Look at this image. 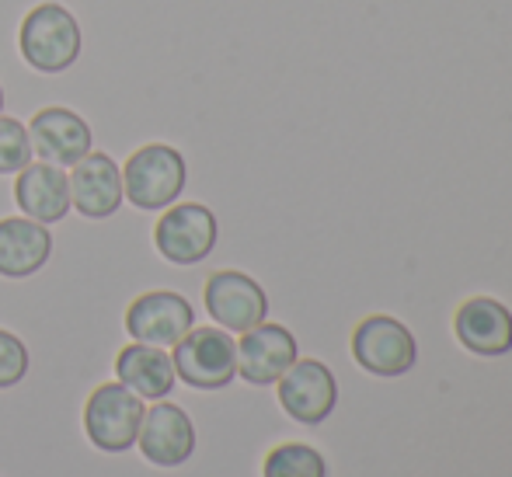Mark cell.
Listing matches in <instances>:
<instances>
[{
	"label": "cell",
	"mask_w": 512,
	"mask_h": 477,
	"mask_svg": "<svg viewBox=\"0 0 512 477\" xmlns=\"http://www.w3.org/2000/svg\"><path fill=\"white\" fill-rule=\"evenodd\" d=\"M206 310L223 331H251L255 324L265 321L269 300L265 289L244 272H213L206 283Z\"/></svg>",
	"instance_id": "9c48e42d"
},
{
	"label": "cell",
	"mask_w": 512,
	"mask_h": 477,
	"mask_svg": "<svg viewBox=\"0 0 512 477\" xmlns=\"http://www.w3.org/2000/svg\"><path fill=\"white\" fill-rule=\"evenodd\" d=\"M18 209L35 223H60L70 213V182L60 164H25L14 182Z\"/></svg>",
	"instance_id": "5bb4252c"
},
{
	"label": "cell",
	"mask_w": 512,
	"mask_h": 477,
	"mask_svg": "<svg viewBox=\"0 0 512 477\" xmlns=\"http://www.w3.org/2000/svg\"><path fill=\"white\" fill-rule=\"evenodd\" d=\"M25 164H32L28 126L11 115H0V175H18Z\"/></svg>",
	"instance_id": "d6986e66"
},
{
	"label": "cell",
	"mask_w": 512,
	"mask_h": 477,
	"mask_svg": "<svg viewBox=\"0 0 512 477\" xmlns=\"http://www.w3.org/2000/svg\"><path fill=\"white\" fill-rule=\"evenodd\" d=\"M175 377L196 390H220L237 377V342L223 328H192L175 345Z\"/></svg>",
	"instance_id": "277c9868"
},
{
	"label": "cell",
	"mask_w": 512,
	"mask_h": 477,
	"mask_svg": "<svg viewBox=\"0 0 512 477\" xmlns=\"http://www.w3.org/2000/svg\"><path fill=\"white\" fill-rule=\"evenodd\" d=\"M32 150L39 161L60 164V168H74L84 154H91V126L77 112L60 105H49L32 115Z\"/></svg>",
	"instance_id": "7c38bea8"
},
{
	"label": "cell",
	"mask_w": 512,
	"mask_h": 477,
	"mask_svg": "<svg viewBox=\"0 0 512 477\" xmlns=\"http://www.w3.org/2000/svg\"><path fill=\"white\" fill-rule=\"evenodd\" d=\"M70 182V206L88 220H105L122 206V168L108 154H84L67 175Z\"/></svg>",
	"instance_id": "4fadbf2b"
},
{
	"label": "cell",
	"mask_w": 512,
	"mask_h": 477,
	"mask_svg": "<svg viewBox=\"0 0 512 477\" xmlns=\"http://www.w3.org/2000/svg\"><path fill=\"white\" fill-rule=\"evenodd\" d=\"M262 474L265 477H328V467H324V457L314 446L283 443L265 457Z\"/></svg>",
	"instance_id": "ac0fdd59"
},
{
	"label": "cell",
	"mask_w": 512,
	"mask_h": 477,
	"mask_svg": "<svg viewBox=\"0 0 512 477\" xmlns=\"http://www.w3.org/2000/svg\"><path fill=\"white\" fill-rule=\"evenodd\" d=\"M143 411V397H136L126 383H102L84 404V432L102 453H126L136 446Z\"/></svg>",
	"instance_id": "3957f363"
},
{
	"label": "cell",
	"mask_w": 512,
	"mask_h": 477,
	"mask_svg": "<svg viewBox=\"0 0 512 477\" xmlns=\"http://www.w3.org/2000/svg\"><path fill=\"white\" fill-rule=\"evenodd\" d=\"M115 377L143 401H164L175 387V363L157 345L133 342L115 356Z\"/></svg>",
	"instance_id": "e0dca14e"
},
{
	"label": "cell",
	"mask_w": 512,
	"mask_h": 477,
	"mask_svg": "<svg viewBox=\"0 0 512 477\" xmlns=\"http://www.w3.org/2000/svg\"><path fill=\"white\" fill-rule=\"evenodd\" d=\"M279 383V404L290 418L304 425H317L335 411V401H338V387H335V377L324 363L317 359H297L283 377L276 380Z\"/></svg>",
	"instance_id": "30bf717a"
},
{
	"label": "cell",
	"mask_w": 512,
	"mask_h": 477,
	"mask_svg": "<svg viewBox=\"0 0 512 477\" xmlns=\"http://www.w3.org/2000/svg\"><path fill=\"white\" fill-rule=\"evenodd\" d=\"M185 189V157L168 143H147L122 168V192L136 209H168Z\"/></svg>",
	"instance_id": "7a4b0ae2"
},
{
	"label": "cell",
	"mask_w": 512,
	"mask_h": 477,
	"mask_svg": "<svg viewBox=\"0 0 512 477\" xmlns=\"http://www.w3.org/2000/svg\"><path fill=\"white\" fill-rule=\"evenodd\" d=\"M28 373V349L18 335L0 328V390L21 383Z\"/></svg>",
	"instance_id": "ffe728a7"
},
{
	"label": "cell",
	"mask_w": 512,
	"mask_h": 477,
	"mask_svg": "<svg viewBox=\"0 0 512 477\" xmlns=\"http://www.w3.org/2000/svg\"><path fill=\"white\" fill-rule=\"evenodd\" d=\"M136 446L154 467H182L196 453V425L178 404L157 401L154 408L143 411Z\"/></svg>",
	"instance_id": "ba28073f"
},
{
	"label": "cell",
	"mask_w": 512,
	"mask_h": 477,
	"mask_svg": "<svg viewBox=\"0 0 512 477\" xmlns=\"http://www.w3.org/2000/svg\"><path fill=\"white\" fill-rule=\"evenodd\" d=\"M0 108H4V88H0Z\"/></svg>",
	"instance_id": "44dd1931"
},
{
	"label": "cell",
	"mask_w": 512,
	"mask_h": 477,
	"mask_svg": "<svg viewBox=\"0 0 512 477\" xmlns=\"http://www.w3.org/2000/svg\"><path fill=\"white\" fill-rule=\"evenodd\" d=\"M297 363V338L283 324H255L237 342V373L255 387H269Z\"/></svg>",
	"instance_id": "8fae6325"
},
{
	"label": "cell",
	"mask_w": 512,
	"mask_h": 477,
	"mask_svg": "<svg viewBox=\"0 0 512 477\" xmlns=\"http://www.w3.org/2000/svg\"><path fill=\"white\" fill-rule=\"evenodd\" d=\"M49 255H53V234L46 230V223H35L28 216L0 220V276H35L49 262Z\"/></svg>",
	"instance_id": "2e32d148"
},
{
	"label": "cell",
	"mask_w": 512,
	"mask_h": 477,
	"mask_svg": "<svg viewBox=\"0 0 512 477\" xmlns=\"http://www.w3.org/2000/svg\"><path fill=\"white\" fill-rule=\"evenodd\" d=\"M460 345L474 356H506L512 349V314L492 296H474L457 310L453 321Z\"/></svg>",
	"instance_id": "9a60e30c"
},
{
	"label": "cell",
	"mask_w": 512,
	"mask_h": 477,
	"mask_svg": "<svg viewBox=\"0 0 512 477\" xmlns=\"http://www.w3.org/2000/svg\"><path fill=\"white\" fill-rule=\"evenodd\" d=\"M352 356L373 377H401L415 366L418 349L405 324L377 314L352 331Z\"/></svg>",
	"instance_id": "8992f818"
},
{
	"label": "cell",
	"mask_w": 512,
	"mask_h": 477,
	"mask_svg": "<svg viewBox=\"0 0 512 477\" xmlns=\"http://www.w3.org/2000/svg\"><path fill=\"white\" fill-rule=\"evenodd\" d=\"M154 244L171 265H199L216 248L213 209L199 206V202L168 206V213L154 227Z\"/></svg>",
	"instance_id": "52a82bcc"
},
{
	"label": "cell",
	"mask_w": 512,
	"mask_h": 477,
	"mask_svg": "<svg viewBox=\"0 0 512 477\" xmlns=\"http://www.w3.org/2000/svg\"><path fill=\"white\" fill-rule=\"evenodd\" d=\"M21 56L39 74H63L81 56V25L60 4H39L25 14L18 32Z\"/></svg>",
	"instance_id": "6da1fadb"
},
{
	"label": "cell",
	"mask_w": 512,
	"mask_h": 477,
	"mask_svg": "<svg viewBox=\"0 0 512 477\" xmlns=\"http://www.w3.org/2000/svg\"><path fill=\"white\" fill-rule=\"evenodd\" d=\"M192 328H196V310L182 293H171V289L136 296L126 310V331L133 335V342L157 345V349L178 345Z\"/></svg>",
	"instance_id": "5b68a950"
}]
</instances>
